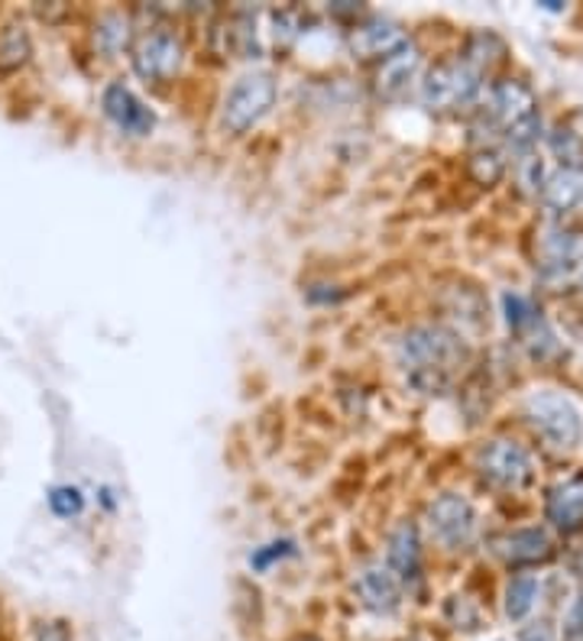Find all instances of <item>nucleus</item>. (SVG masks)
<instances>
[{"mask_svg": "<svg viewBox=\"0 0 583 641\" xmlns=\"http://www.w3.org/2000/svg\"><path fill=\"white\" fill-rule=\"evenodd\" d=\"M182 40L169 30H152L134 50V68L146 82H169L182 68Z\"/></svg>", "mask_w": 583, "mask_h": 641, "instance_id": "nucleus-8", "label": "nucleus"}, {"mask_svg": "<svg viewBox=\"0 0 583 641\" xmlns=\"http://www.w3.org/2000/svg\"><path fill=\"white\" fill-rule=\"evenodd\" d=\"M477 467H480V477L489 487L506 490V493H522L532 487L534 480L532 453L516 441H506V438L489 441L477 457Z\"/></svg>", "mask_w": 583, "mask_h": 641, "instance_id": "nucleus-5", "label": "nucleus"}, {"mask_svg": "<svg viewBox=\"0 0 583 641\" xmlns=\"http://www.w3.org/2000/svg\"><path fill=\"white\" fill-rule=\"evenodd\" d=\"M551 152L561 159V169H574V172H583V137L574 133L571 127H558L551 137Z\"/></svg>", "mask_w": 583, "mask_h": 641, "instance_id": "nucleus-20", "label": "nucleus"}, {"mask_svg": "<svg viewBox=\"0 0 583 641\" xmlns=\"http://www.w3.org/2000/svg\"><path fill=\"white\" fill-rule=\"evenodd\" d=\"M516 641H561V632L551 619H534V622L519 629Z\"/></svg>", "mask_w": 583, "mask_h": 641, "instance_id": "nucleus-27", "label": "nucleus"}, {"mask_svg": "<svg viewBox=\"0 0 583 641\" xmlns=\"http://www.w3.org/2000/svg\"><path fill=\"white\" fill-rule=\"evenodd\" d=\"M548 519L561 532H577L583 525V477L564 480L548 493Z\"/></svg>", "mask_w": 583, "mask_h": 641, "instance_id": "nucleus-15", "label": "nucleus"}, {"mask_svg": "<svg viewBox=\"0 0 583 641\" xmlns=\"http://www.w3.org/2000/svg\"><path fill=\"white\" fill-rule=\"evenodd\" d=\"M425 522H428L432 538L447 551H464L477 535V512L464 495L457 493L437 495L428 505Z\"/></svg>", "mask_w": 583, "mask_h": 641, "instance_id": "nucleus-6", "label": "nucleus"}, {"mask_svg": "<svg viewBox=\"0 0 583 641\" xmlns=\"http://www.w3.org/2000/svg\"><path fill=\"white\" fill-rule=\"evenodd\" d=\"M534 95L526 82H516V78H506L499 85L489 88V100H486L484 117L477 124V130H489V133H509L512 127H519L522 120L534 117Z\"/></svg>", "mask_w": 583, "mask_h": 641, "instance_id": "nucleus-7", "label": "nucleus"}, {"mask_svg": "<svg viewBox=\"0 0 583 641\" xmlns=\"http://www.w3.org/2000/svg\"><path fill=\"white\" fill-rule=\"evenodd\" d=\"M386 567L402 590H412L422 580V542L412 522H399L392 528L386 544Z\"/></svg>", "mask_w": 583, "mask_h": 641, "instance_id": "nucleus-10", "label": "nucleus"}, {"mask_svg": "<svg viewBox=\"0 0 583 641\" xmlns=\"http://www.w3.org/2000/svg\"><path fill=\"white\" fill-rule=\"evenodd\" d=\"M353 592H357L360 606L367 612H377V616H392L402 606V587L389 574L386 564H380V560H367L353 570Z\"/></svg>", "mask_w": 583, "mask_h": 641, "instance_id": "nucleus-9", "label": "nucleus"}, {"mask_svg": "<svg viewBox=\"0 0 583 641\" xmlns=\"http://www.w3.org/2000/svg\"><path fill=\"white\" fill-rule=\"evenodd\" d=\"M95 43L97 50L110 52V55L127 50V43H130V20L124 13H104L100 23H97Z\"/></svg>", "mask_w": 583, "mask_h": 641, "instance_id": "nucleus-19", "label": "nucleus"}, {"mask_svg": "<svg viewBox=\"0 0 583 641\" xmlns=\"http://www.w3.org/2000/svg\"><path fill=\"white\" fill-rule=\"evenodd\" d=\"M492 554L509 567H534V564H544L554 554V547L541 528H519V532L499 535L492 542Z\"/></svg>", "mask_w": 583, "mask_h": 641, "instance_id": "nucleus-12", "label": "nucleus"}, {"mask_svg": "<svg viewBox=\"0 0 583 641\" xmlns=\"http://www.w3.org/2000/svg\"><path fill=\"white\" fill-rule=\"evenodd\" d=\"M444 622L454 629V632H460V635H470V632H480L486 626L484 619V609L470 599V596H447V602H444Z\"/></svg>", "mask_w": 583, "mask_h": 641, "instance_id": "nucleus-18", "label": "nucleus"}, {"mask_svg": "<svg viewBox=\"0 0 583 641\" xmlns=\"http://www.w3.org/2000/svg\"><path fill=\"white\" fill-rule=\"evenodd\" d=\"M526 418L532 421L538 438L554 450H574L583 438V421L577 405L558 389H534L526 398Z\"/></svg>", "mask_w": 583, "mask_h": 641, "instance_id": "nucleus-2", "label": "nucleus"}, {"mask_svg": "<svg viewBox=\"0 0 583 641\" xmlns=\"http://www.w3.org/2000/svg\"><path fill=\"white\" fill-rule=\"evenodd\" d=\"M273 104H276V78L269 72H246L231 85V92L224 98L221 127L227 133L241 137L269 114Z\"/></svg>", "mask_w": 583, "mask_h": 641, "instance_id": "nucleus-3", "label": "nucleus"}, {"mask_svg": "<svg viewBox=\"0 0 583 641\" xmlns=\"http://www.w3.org/2000/svg\"><path fill=\"white\" fill-rule=\"evenodd\" d=\"M292 641H321V639H318V635H295Z\"/></svg>", "mask_w": 583, "mask_h": 641, "instance_id": "nucleus-29", "label": "nucleus"}, {"mask_svg": "<svg viewBox=\"0 0 583 641\" xmlns=\"http://www.w3.org/2000/svg\"><path fill=\"white\" fill-rule=\"evenodd\" d=\"M292 551V542H283V544H266V547H259V551H253L250 554V567H256V570H269L276 560H283V557H289Z\"/></svg>", "mask_w": 583, "mask_h": 641, "instance_id": "nucleus-26", "label": "nucleus"}, {"mask_svg": "<svg viewBox=\"0 0 583 641\" xmlns=\"http://www.w3.org/2000/svg\"><path fill=\"white\" fill-rule=\"evenodd\" d=\"M544 204L551 207V211H571L577 201L583 197V172H574V169H558L551 179H548V185H544Z\"/></svg>", "mask_w": 583, "mask_h": 641, "instance_id": "nucleus-17", "label": "nucleus"}, {"mask_svg": "<svg viewBox=\"0 0 583 641\" xmlns=\"http://www.w3.org/2000/svg\"><path fill=\"white\" fill-rule=\"evenodd\" d=\"M541 599V580L538 574H516L509 584H506V596H502V612L512 626H522L529 622V616L534 612Z\"/></svg>", "mask_w": 583, "mask_h": 641, "instance_id": "nucleus-16", "label": "nucleus"}, {"mask_svg": "<svg viewBox=\"0 0 583 641\" xmlns=\"http://www.w3.org/2000/svg\"><path fill=\"white\" fill-rule=\"evenodd\" d=\"M502 308H506V324H509L516 334H526L534 321H538V311L532 308V301L516 296V292H506V296H502Z\"/></svg>", "mask_w": 583, "mask_h": 641, "instance_id": "nucleus-23", "label": "nucleus"}, {"mask_svg": "<svg viewBox=\"0 0 583 641\" xmlns=\"http://www.w3.org/2000/svg\"><path fill=\"white\" fill-rule=\"evenodd\" d=\"M470 172L480 185H496L506 172V152L496 147H480L470 156Z\"/></svg>", "mask_w": 583, "mask_h": 641, "instance_id": "nucleus-22", "label": "nucleus"}, {"mask_svg": "<svg viewBox=\"0 0 583 641\" xmlns=\"http://www.w3.org/2000/svg\"><path fill=\"white\" fill-rule=\"evenodd\" d=\"M33 641H72V629L65 622H43Z\"/></svg>", "mask_w": 583, "mask_h": 641, "instance_id": "nucleus-28", "label": "nucleus"}, {"mask_svg": "<svg viewBox=\"0 0 583 641\" xmlns=\"http://www.w3.org/2000/svg\"><path fill=\"white\" fill-rule=\"evenodd\" d=\"M467 360V350L457 334L444 328H412L399 341V366L405 380L425 395H441L451 389L460 363Z\"/></svg>", "mask_w": 583, "mask_h": 641, "instance_id": "nucleus-1", "label": "nucleus"}, {"mask_svg": "<svg viewBox=\"0 0 583 641\" xmlns=\"http://www.w3.org/2000/svg\"><path fill=\"white\" fill-rule=\"evenodd\" d=\"M100 104H104V114H107L124 133H130V137H146V133L152 130V124H156L152 110H149L144 100L137 98L127 85H120V82L107 85V92H104Z\"/></svg>", "mask_w": 583, "mask_h": 641, "instance_id": "nucleus-11", "label": "nucleus"}, {"mask_svg": "<svg viewBox=\"0 0 583 641\" xmlns=\"http://www.w3.org/2000/svg\"><path fill=\"white\" fill-rule=\"evenodd\" d=\"M484 72L457 55V58H447V62H437L428 68V75L422 78V100L425 107L432 110H451V107H460V104H470L480 92V82Z\"/></svg>", "mask_w": 583, "mask_h": 641, "instance_id": "nucleus-4", "label": "nucleus"}, {"mask_svg": "<svg viewBox=\"0 0 583 641\" xmlns=\"http://www.w3.org/2000/svg\"><path fill=\"white\" fill-rule=\"evenodd\" d=\"M49 509L59 515V519H72L85 509V495L78 493L75 487H52L49 490Z\"/></svg>", "mask_w": 583, "mask_h": 641, "instance_id": "nucleus-25", "label": "nucleus"}, {"mask_svg": "<svg viewBox=\"0 0 583 641\" xmlns=\"http://www.w3.org/2000/svg\"><path fill=\"white\" fill-rule=\"evenodd\" d=\"M402 43H409V40L389 20H367L363 26H357L350 33V50H353V55H360V58H373V55H383L386 58Z\"/></svg>", "mask_w": 583, "mask_h": 641, "instance_id": "nucleus-14", "label": "nucleus"}, {"mask_svg": "<svg viewBox=\"0 0 583 641\" xmlns=\"http://www.w3.org/2000/svg\"><path fill=\"white\" fill-rule=\"evenodd\" d=\"M418 46L415 43H402L399 50L383 58L380 65V75H377V92L386 100L402 98L409 92V85L415 82V72H418Z\"/></svg>", "mask_w": 583, "mask_h": 641, "instance_id": "nucleus-13", "label": "nucleus"}, {"mask_svg": "<svg viewBox=\"0 0 583 641\" xmlns=\"http://www.w3.org/2000/svg\"><path fill=\"white\" fill-rule=\"evenodd\" d=\"M26 55H30V36H26V30L23 26H7L3 33H0V68L3 72H10V68H20L23 62H26Z\"/></svg>", "mask_w": 583, "mask_h": 641, "instance_id": "nucleus-21", "label": "nucleus"}, {"mask_svg": "<svg viewBox=\"0 0 583 641\" xmlns=\"http://www.w3.org/2000/svg\"><path fill=\"white\" fill-rule=\"evenodd\" d=\"M548 179H551V175L544 172V162H541V156H534V149L519 159V182H522V189H526L529 195H544Z\"/></svg>", "mask_w": 583, "mask_h": 641, "instance_id": "nucleus-24", "label": "nucleus"}]
</instances>
